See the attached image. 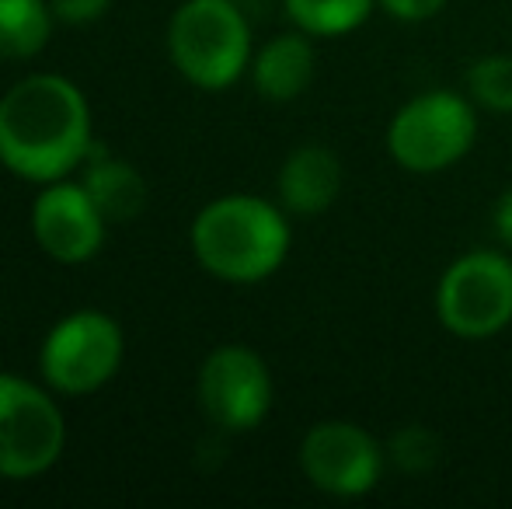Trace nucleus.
Returning a JSON list of instances; mask_svg holds the SVG:
<instances>
[{"instance_id": "nucleus-20", "label": "nucleus", "mask_w": 512, "mask_h": 509, "mask_svg": "<svg viewBox=\"0 0 512 509\" xmlns=\"http://www.w3.org/2000/svg\"><path fill=\"white\" fill-rule=\"evenodd\" d=\"M492 224H495V234H499L502 245L512 248V189H506L495 203V213H492Z\"/></svg>"}, {"instance_id": "nucleus-8", "label": "nucleus", "mask_w": 512, "mask_h": 509, "mask_svg": "<svg viewBox=\"0 0 512 509\" xmlns=\"http://www.w3.org/2000/svg\"><path fill=\"white\" fill-rule=\"evenodd\" d=\"M387 454L363 426L345 419L317 422L300 440V471L317 492L359 499L377 489Z\"/></svg>"}, {"instance_id": "nucleus-19", "label": "nucleus", "mask_w": 512, "mask_h": 509, "mask_svg": "<svg viewBox=\"0 0 512 509\" xmlns=\"http://www.w3.org/2000/svg\"><path fill=\"white\" fill-rule=\"evenodd\" d=\"M112 0H49L53 14L67 25H88V21H98L108 11Z\"/></svg>"}, {"instance_id": "nucleus-1", "label": "nucleus", "mask_w": 512, "mask_h": 509, "mask_svg": "<svg viewBox=\"0 0 512 509\" xmlns=\"http://www.w3.org/2000/svg\"><path fill=\"white\" fill-rule=\"evenodd\" d=\"M91 109L60 74H32L0 98V164L25 182H60L91 154Z\"/></svg>"}, {"instance_id": "nucleus-9", "label": "nucleus", "mask_w": 512, "mask_h": 509, "mask_svg": "<svg viewBox=\"0 0 512 509\" xmlns=\"http://www.w3.org/2000/svg\"><path fill=\"white\" fill-rule=\"evenodd\" d=\"M199 405L223 433H248L272 408V374L248 346H220L199 367Z\"/></svg>"}, {"instance_id": "nucleus-11", "label": "nucleus", "mask_w": 512, "mask_h": 509, "mask_svg": "<svg viewBox=\"0 0 512 509\" xmlns=\"http://www.w3.org/2000/svg\"><path fill=\"white\" fill-rule=\"evenodd\" d=\"M345 182L342 157L324 143H304L283 161L276 178L279 206L297 217H317L335 206Z\"/></svg>"}, {"instance_id": "nucleus-12", "label": "nucleus", "mask_w": 512, "mask_h": 509, "mask_svg": "<svg viewBox=\"0 0 512 509\" xmlns=\"http://www.w3.org/2000/svg\"><path fill=\"white\" fill-rule=\"evenodd\" d=\"M317 67L314 42L307 32H283L251 56V81L265 102H297L310 88Z\"/></svg>"}, {"instance_id": "nucleus-7", "label": "nucleus", "mask_w": 512, "mask_h": 509, "mask_svg": "<svg viewBox=\"0 0 512 509\" xmlns=\"http://www.w3.org/2000/svg\"><path fill=\"white\" fill-rule=\"evenodd\" d=\"M63 443L67 422L49 391L25 377L0 374V478H39L60 461Z\"/></svg>"}, {"instance_id": "nucleus-16", "label": "nucleus", "mask_w": 512, "mask_h": 509, "mask_svg": "<svg viewBox=\"0 0 512 509\" xmlns=\"http://www.w3.org/2000/svg\"><path fill=\"white\" fill-rule=\"evenodd\" d=\"M467 98L495 116H512V56L488 53L467 67Z\"/></svg>"}, {"instance_id": "nucleus-3", "label": "nucleus", "mask_w": 512, "mask_h": 509, "mask_svg": "<svg viewBox=\"0 0 512 509\" xmlns=\"http://www.w3.org/2000/svg\"><path fill=\"white\" fill-rule=\"evenodd\" d=\"M178 74L203 91H223L251 67V25L237 0H185L168 25Z\"/></svg>"}, {"instance_id": "nucleus-15", "label": "nucleus", "mask_w": 512, "mask_h": 509, "mask_svg": "<svg viewBox=\"0 0 512 509\" xmlns=\"http://www.w3.org/2000/svg\"><path fill=\"white\" fill-rule=\"evenodd\" d=\"M290 21L314 39L349 35L370 18L377 0H283Z\"/></svg>"}, {"instance_id": "nucleus-2", "label": "nucleus", "mask_w": 512, "mask_h": 509, "mask_svg": "<svg viewBox=\"0 0 512 509\" xmlns=\"http://www.w3.org/2000/svg\"><path fill=\"white\" fill-rule=\"evenodd\" d=\"M189 241L209 276L248 286L269 279L286 262L293 234L283 206L234 192L199 210Z\"/></svg>"}, {"instance_id": "nucleus-17", "label": "nucleus", "mask_w": 512, "mask_h": 509, "mask_svg": "<svg viewBox=\"0 0 512 509\" xmlns=\"http://www.w3.org/2000/svg\"><path fill=\"white\" fill-rule=\"evenodd\" d=\"M384 454L401 475H425V471L436 468L439 457H443V443H439V436L432 433L429 426L411 422V426H401L398 433L387 440Z\"/></svg>"}, {"instance_id": "nucleus-18", "label": "nucleus", "mask_w": 512, "mask_h": 509, "mask_svg": "<svg viewBox=\"0 0 512 509\" xmlns=\"http://www.w3.org/2000/svg\"><path fill=\"white\" fill-rule=\"evenodd\" d=\"M377 7H380L384 14H391V18L415 25V21L436 18V14L446 7V0H377Z\"/></svg>"}, {"instance_id": "nucleus-5", "label": "nucleus", "mask_w": 512, "mask_h": 509, "mask_svg": "<svg viewBox=\"0 0 512 509\" xmlns=\"http://www.w3.org/2000/svg\"><path fill=\"white\" fill-rule=\"evenodd\" d=\"M436 318L450 335L481 342L512 325V258L495 248L453 258L436 283Z\"/></svg>"}, {"instance_id": "nucleus-10", "label": "nucleus", "mask_w": 512, "mask_h": 509, "mask_svg": "<svg viewBox=\"0 0 512 509\" xmlns=\"http://www.w3.org/2000/svg\"><path fill=\"white\" fill-rule=\"evenodd\" d=\"M102 210L81 182H49L32 206V234L49 258L63 265L91 262L105 245Z\"/></svg>"}, {"instance_id": "nucleus-4", "label": "nucleus", "mask_w": 512, "mask_h": 509, "mask_svg": "<svg viewBox=\"0 0 512 509\" xmlns=\"http://www.w3.org/2000/svg\"><path fill=\"white\" fill-rule=\"evenodd\" d=\"M387 154L411 175H439L471 154L478 140V105L457 91H422L387 123Z\"/></svg>"}, {"instance_id": "nucleus-13", "label": "nucleus", "mask_w": 512, "mask_h": 509, "mask_svg": "<svg viewBox=\"0 0 512 509\" xmlns=\"http://www.w3.org/2000/svg\"><path fill=\"white\" fill-rule=\"evenodd\" d=\"M81 185L88 189V196L95 199V206L102 210L108 224H119V220H133L147 206V182L129 161L119 157H102V161H91L84 168Z\"/></svg>"}, {"instance_id": "nucleus-6", "label": "nucleus", "mask_w": 512, "mask_h": 509, "mask_svg": "<svg viewBox=\"0 0 512 509\" xmlns=\"http://www.w3.org/2000/svg\"><path fill=\"white\" fill-rule=\"evenodd\" d=\"M126 339L105 311H74L49 328L39 349V370L60 394H91L119 374Z\"/></svg>"}, {"instance_id": "nucleus-14", "label": "nucleus", "mask_w": 512, "mask_h": 509, "mask_svg": "<svg viewBox=\"0 0 512 509\" xmlns=\"http://www.w3.org/2000/svg\"><path fill=\"white\" fill-rule=\"evenodd\" d=\"M49 0H0V60H32L53 35Z\"/></svg>"}]
</instances>
